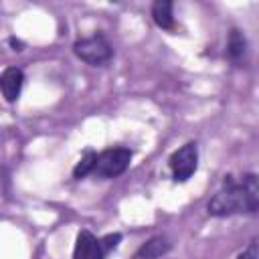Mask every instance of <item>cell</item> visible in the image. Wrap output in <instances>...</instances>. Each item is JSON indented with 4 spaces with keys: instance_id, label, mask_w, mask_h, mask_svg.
Returning a JSON list of instances; mask_svg holds the SVG:
<instances>
[{
    "instance_id": "3",
    "label": "cell",
    "mask_w": 259,
    "mask_h": 259,
    "mask_svg": "<svg viewBox=\"0 0 259 259\" xmlns=\"http://www.w3.org/2000/svg\"><path fill=\"white\" fill-rule=\"evenodd\" d=\"M132 162V150L123 146L107 148L101 154H97V162L93 168V176L97 178H115L127 170Z\"/></svg>"
},
{
    "instance_id": "7",
    "label": "cell",
    "mask_w": 259,
    "mask_h": 259,
    "mask_svg": "<svg viewBox=\"0 0 259 259\" xmlns=\"http://www.w3.org/2000/svg\"><path fill=\"white\" fill-rule=\"evenodd\" d=\"M247 55V38L243 34V30L239 28H231L229 38H227V57L233 65H241L245 61Z\"/></svg>"
},
{
    "instance_id": "6",
    "label": "cell",
    "mask_w": 259,
    "mask_h": 259,
    "mask_svg": "<svg viewBox=\"0 0 259 259\" xmlns=\"http://www.w3.org/2000/svg\"><path fill=\"white\" fill-rule=\"evenodd\" d=\"M24 85V73L18 67H6L0 73V93L8 103H14L20 97Z\"/></svg>"
},
{
    "instance_id": "4",
    "label": "cell",
    "mask_w": 259,
    "mask_h": 259,
    "mask_svg": "<svg viewBox=\"0 0 259 259\" xmlns=\"http://www.w3.org/2000/svg\"><path fill=\"white\" fill-rule=\"evenodd\" d=\"M168 166L174 182H186L198 168V146L194 142H186L176 152H172Z\"/></svg>"
},
{
    "instance_id": "8",
    "label": "cell",
    "mask_w": 259,
    "mask_h": 259,
    "mask_svg": "<svg viewBox=\"0 0 259 259\" xmlns=\"http://www.w3.org/2000/svg\"><path fill=\"white\" fill-rule=\"evenodd\" d=\"M152 18L154 22L164 30H174V12L170 0H156L152 4Z\"/></svg>"
},
{
    "instance_id": "10",
    "label": "cell",
    "mask_w": 259,
    "mask_h": 259,
    "mask_svg": "<svg viewBox=\"0 0 259 259\" xmlns=\"http://www.w3.org/2000/svg\"><path fill=\"white\" fill-rule=\"evenodd\" d=\"M95 162H97V152H93V150H85L83 156L79 158V162H77L75 168H73V176H75L77 180H81V178H85L87 174H93Z\"/></svg>"
},
{
    "instance_id": "2",
    "label": "cell",
    "mask_w": 259,
    "mask_h": 259,
    "mask_svg": "<svg viewBox=\"0 0 259 259\" xmlns=\"http://www.w3.org/2000/svg\"><path fill=\"white\" fill-rule=\"evenodd\" d=\"M73 53L77 59H81L83 63H87L91 67H101L105 63H109L113 57V49L101 32H95L85 38H77L73 42Z\"/></svg>"
},
{
    "instance_id": "13",
    "label": "cell",
    "mask_w": 259,
    "mask_h": 259,
    "mask_svg": "<svg viewBox=\"0 0 259 259\" xmlns=\"http://www.w3.org/2000/svg\"><path fill=\"white\" fill-rule=\"evenodd\" d=\"M8 42H10L12 51H22V49H24V42H22V40H18V38H14V36H10V38H8Z\"/></svg>"
},
{
    "instance_id": "12",
    "label": "cell",
    "mask_w": 259,
    "mask_h": 259,
    "mask_svg": "<svg viewBox=\"0 0 259 259\" xmlns=\"http://www.w3.org/2000/svg\"><path fill=\"white\" fill-rule=\"evenodd\" d=\"M237 259H259V253H257V241L253 239V241L247 245V249H243V251L237 255Z\"/></svg>"
},
{
    "instance_id": "9",
    "label": "cell",
    "mask_w": 259,
    "mask_h": 259,
    "mask_svg": "<svg viewBox=\"0 0 259 259\" xmlns=\"http://www.w3.org/2000/svg\"><path fill=\"white\" fill-rule=\"evenodd\" d=\"M170 249H172V245H170V241L166 237H152L150 241H146L140 247V251H138L136 257L138 259H158L164 253H168Z\"/></svg>"
},
{
    "instance_id": "5",
    "label": "cell",
    "mask_w": 259,
    "mask_h": 259,
    "mask_svg": "<svg viewBox=\"0 0 259 259\" xmlns=\"http://www.w3.org/2000/svg\"><path fill=\"white\" fill-rule=\"evenodd\" d=\"M73 259H105V251L99 239L91 231L83 229L77 233V241L73 247Z\"/></svg>"
},
{
    "instance_id": "1",
    "label": "cell",
    "mask_w": 259,
    "mask_h": 259,
    "mask_svg": "<svg viewBox=\"0 0 259 259\" xmlns=\"http://www.w3.org/2000/svg\"><path fill=\"white\" fill-rule=\"evenodd\" d=\"M259 208V182L257 176L247 172L241 176L227 174L221 188L212 194L206 204L210 217H233V214H255Z\"/></svg>"
},
{
    "instance_id": "11",
    "label": "cell",
    "mask_w": 259,
    "mask_h": 259,
    "mask_svg": "<svg viewBox=\"0 0 259 259\" xmlns=\"http://www.w3.org/2000/svg\"><path fill=\"white\" fill-rule=\"evenodd\" d=\"M119 241H121V235H119V233H109V235H105V237L99 239V243H101L105 255H107L109 251H113V249L119 245Z\"/></svg>"
}]
</instances>
